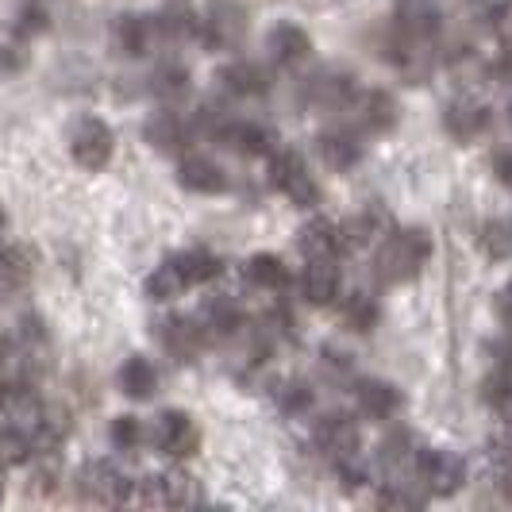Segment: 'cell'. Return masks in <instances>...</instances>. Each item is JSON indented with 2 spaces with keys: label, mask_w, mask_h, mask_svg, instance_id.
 <instances>
[{
  "label": "cell",
  "mask_w": 512,
  "mask_h": 512,
  "mask_svg": "<svg viewBox=\"0 0 512 512\" xmlns=\"http://www.w3.org/2000/svg\"><path fill=\"white\" fill-rule=\"evenodd\" d=\"M74 154L85 162V166H97V162H104V154H108V135H104L101 124H81V128H77Z\"/></svg>",
  "instance_id": "1"
}]
</instances>
